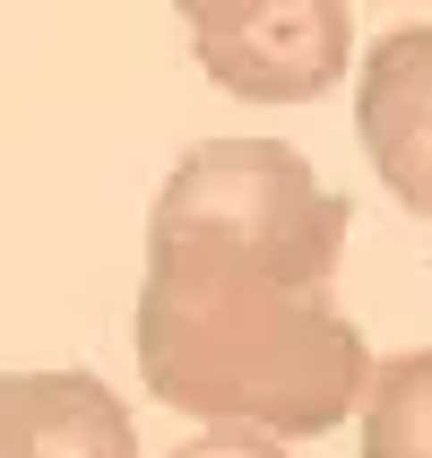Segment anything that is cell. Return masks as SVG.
Instances as JSON below:
<instances>
[{
  "mask_svg": "<svg viewBox=\"0 0 432 458\" xmlns=\"http://www.w3.org/2000/svg\"><path fill=\"white\" fill-rule=\"evenodd\" d=\"M148 251H208L329 294L337 259H346V199L285 139H208L165 174Z\"/></svg>",
  "mask_w": 432,
  "mask_h": 458,
  "instance_id": "cell-2",
  "label": "cell"
},
{
  "mask_svg": "<svg viewBox=\"0 0 432 458\" xmlns=\"http://www.w3.org/2000/svg\"><path fill=\"white\" fill-rule=\"evenodd\" d=\"M355 130L381 191L432 225V18L389 26L355 70Z\"/></svg>",
  "mask_w": 432,
  "mask_h": 458,
  "instance_id": "cell-4",
  "label": "cell"
},
{
  "mask_svg": "<svg viewBox=\"0 0 432 458\" xmlns=\"http://www.w3.org/2000/svg\"><path fill=\"white\" fill-rule=\"evenodd\" d=\"M130 337L148 398L208 433H251L277 450L337 433L372 389V346L329 294L208 251H148Z\"/></svg>",
  "mask_w": 432,
  "mask_h": 458,
  "instance_id": "cell-1",
  "label": "cell"
},
{
  "mask_svg": "<svg viewBox=\"0 0 432 458\" xmlns=\"http://www.w3.org/2000/svg\"><path fill=\"white\" fill-rule=\"evenodd\" d=\"M174 458H285L277 441H251V433H199V441H182Z\"/></svg>",
  "mask_w": 432,
  "mask_h": 458,
  "instance_id": "cell-7",
  "label": "cell"
},
{
  "mask_svg": "<svg viewBox=\"0 0 432 458\" xmlns=\"http://www.w3.org/2000/svg\"><path fill=\"white\" fill-rule=\"evenodd\" d=\"M0 458H139V424L96 372H0Z\"/></svg>",
  "mask_w": 432,
  "mask_h": 458,
  "instance_id": "cell-5",
  "label": "cell"
},
{
  "mask_svg": "<svg viewBox=\"0 0 432 458\" xmlns=\"http://www.w3.org/2000/svg\"><path fill=\"white\" fill-rule=\"evenodd\" d=\"M363 458H432V346L372 363V389H363Z\"/></svg>",
  "mask_w": 432,
  "mask_h": 458,
  "instance_id": "cell-6",
  "label": "cell"
},
{
  "mask_svg": "<svg viewBox=\"0 0 432 458\" xmlns=\"http://www.w3.org/2000/svg\"><path fill=\"white\" fill-rule=\"evenodd\" d=\"M199 70L242 104H311L355 61V18L337 0H191Z\"/></svg>",
  "mask_w": 432,
  "mask_h": 458,
  "instance_id": "cell-3",
  "label": "cell"
}]
</instances>
